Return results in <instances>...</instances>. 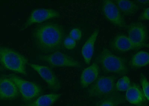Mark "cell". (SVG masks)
Returning a JSON list of instances; mask_svg holds the SVG:
<instances>
[{
	"mask_svg": "<svg viewBox=\"0 0 149 106\" xmlns=\"http://www.w3.org/2000/svg\"><path fill=\"white\" fill-rule=\"evenodd\" d=\"M65 34L62 26L50 22L38 25L33 33L37 48L42 52L46 53L61 49Z\"/></svg>",
	"mask_w": 149,
	"mask_h": 106,
	"instance_id": "6da1fadb",
	"label": "cell"
},
{
	"mask_svg": "<svg viewBox=\"0 0 149 106\" xmlns=\"http://www.w3.org/2000/svg\"><path fill=\"white\" fill-rule=\"evenodd\" d=\"M27 59L15 50L0 46V64L6 69L27 76Z\"/></svg>",
	"mask_w": 149,
	"mask_h": 106,
	"instance_id": "7a4b0ae2",
	"label": "cell"
},
{
	"mask_svg": "<svg viewBox=\"0 0 149 106\" xmlns=\"http://www.w3.org/2000/svg\"><path fill=\"white\" fill-rule=\"evenodd\" d=\"M98 62L104 72L120 75L127 73L125 60L114 55L108 49H104L98 57Z\"/></svg>",
	"mask_w": 149,
	"mask_h": 106,
	"instance_id": "3957f363",
	"label": "cell"
},
{
	"mask_svg": "<svg viewBox=\"0 0 149 106\" xmlns=\"http://www.w3.org/2000/svg\"><path fill=\"white\" fill-rule=\"evenodd\" d=\"M113 76H99L88 90V96L91 98L106 97L114 95L116 91V80Z\"/></svg>",
	"mask_w": 149,
	"mask_h": 106,
	"instance_id": "277c9868",
	"label": "cell"
},
{
	"mask_svg": "<svg viewBox=\"0 0 149 106\" xmlns=\"http://www.w3.org/2000/svg\"><path fill=\"white\" fill-rule=\"evenodd\" d=\"M7 76L15 83L20 95L26 103H31L42 94V87L36 83L25 80L14 74Z\"/></svg>",
	"mask_w": 149,
	"mask_h": 106,
	"instance_id": "5b68a950",
	"label": "cell"
},
{
	"mask_svg": "<svg viewBox=\"0 0 149 106\" xmlns=\"http://www.w3.org/2000/svg\"><path fill=\"white\" fill-rule=\"evenodd\" d=\"M39 59L53 67L79 68L81 67V63L78 61L59 51L40 55Z\"/></svg>",
	"mask_w": 149,
	"mask_h": 106,
	"instance_id": "8992f818",
	"label": "cell"
},
{
	"mask_svg": "<svg viewBox=\"0 0 149 106\" xmlns=\"http://www.w3.org/2000/svg\"><path fill=\"white\" fill-rule=\"evenodd\" d=\"M102 10L106 19L113 24L119 27L127 26L122 13L116 4L111 1H102Z\"/></svg>",
	"mask_w": 149,
	"mask_h": 106,
	"instance_id": "52a82bcc",
	"label": "cell"
},
{
	"mask_svg": "<svg viewBox=\"0 0 149 106\" xmlns=\"http://www.w3.org/2000/svg\"><path fill=\"white\" fill-rule=\"evenodd\" d=\"M29 65L45 81L49 89L54 91L60 89V82L51 69L47 66L34 64H29Z\"/></svg>",
	"mask_w": 149,
	"mask_h": 106,
	"instance_id": "ba28073f",
	"label": "cell"
},
{
	"mask_svg": "<svg viewBox=\"0 0 149 106\" xmlns=\"http://www.w3.org/2000/svg\"><path fill=\"white\" fill-rule=\"evenodd\" d=\"M60 14L51 9L38 8L32 12L27 20L24 24L23 28H27L34 24L41 23L47 20L58 18Z\"/></svg>",
	"mask_w": 149,
	"mask_h": 106,
	"instance_id": "9c48e42d",
	"label": "cell"
},
{
	"mask_svg": "<svg viewBox=\"0 0 149 106\" xmlns=\"http://www.w3.org/2000/svg\"><path fill=\"white\" fill-rule=\"evenodd\" d=\"M128 37L141 48L147 47L148 31L144 25L139 22L132 24L128 26Z\"/></svg>",
	"mask_w": 149,
	"mask_h": 106,
	"instance_id": "30bf717a",
	"label": "cell"
},
{
	"mask_svg": "<svg viewBox=\"0 0 149 106\" xmlns=\"http://www.w3.org/2000/svg\"><path fill=\"white\" fill-rule=\"evenodd\" d=\"M19 95L15 83L7 75L0 78V100H14Z\"/></svg>",
	"mask_w": 149,
	"mask_h": 106,
	"instance_id": "8fae6325",
	"label": "cell"
},
{
	"mask_svg": "<svg viewBox=\"0 0 149 106\" xmlns=\"http://www.w3.org/2000/svg\"><path fill=\"white\" fill-rule=\"evenodd\" d=\"M126 99L130 104L137 106H147L148 100L143 91L138 85L130 84L126 91Z\"/></svg>",
	"mask_w": 149,
	"mask_h": 106,
	"instance_id": "7c38bea8",
	"label": "cell"
},
{
	"mask_svg": "<svg viewBox=\"0 0 149 106\" xmlns=\"http://www.w3.org/2000/svg\"><path fill=\"white\" fill-rule=\"evenodd\" d=\"M100 67L97 63H94L82 71L80 79L81 87L87 88L95 81L99 76Z\"/></svg>",
	"mask_w": 149,
	"mask_h": 106,
	"instance_id": "4fadbf2b",
	"label": "cell"
},
{
	"mask_svg": "<svg viewBox=\"0 0 149 106\" xmlns=\"http://www.w3.org/2000/svg\"><path fill=\"white\" fill-rule=\"evenodd\" d=\"M112 47L115 51L119 52H126L141 48L130 40L128 36L123 34H119L114 38Z\"/></svg>",
	"mask_w": 149,
	"mask_h": 106,
	"instance_id": "5bb4252c",
	"label": "cell"
},
{
	"mask_svg": "<svg viewBox=\"0 0 149 106\" xmlns=\"http://www.w3.org/2000/svg\"><path fill=\"white\" fill-rule=\"evenodd\" d=\"M99 34V30L96 29L91 34L83 45L82 54L85 63L87 64L91 63L94 52V45Z\"/></svg>",
	"mask_w": 149,
	"mask_h": 106,
	"instance_id": "9a60e30c",
	"label": "cell"
},
{
	"mask_svg": "<svg viewBox=\"0 0 149 106\" xmlns=\"http://www.w3.org/2000/svg\"><path fill=\"white\" fill-rule=\"evenodd\" d=\"M60 97V94L54 93L42 95L38 97L34 101L24 106H52Z\"/></svg>",
	"mask_w": 149,
	"mask_h": 106,
	"instance_id": "2e32d148",
	"label": "cell"
},
{
	"mask_svg": "<svg viewBox=\"0 0 149 106\" xmlns=\"http://www.w3.org/2000/svg\"><path fill=\"white\" fill-rule=\"evenodd\" d=\"M149 63L148 53L144 51H139L132 57L129 63L132 68L138 69L148 65Z\"/></svg>",
	"mask_w": 149,
	"mask_h": 106,
	"instance_id": "e0dca14e",
	"label": "cell"
},
{
	"mask_svg": "<svg viewBox=\"0 0 149 106\" xmlns=\"http://www.w3.org/2000/svg\"><path fill=\"white\" fill-rule=\"evenodd\" d=\"M116 5L121 13L126 16L135 14L139 10V6L133 1L127 0L116 1Z\"/></svg>",
	"mask_w": 149,
	"mask_h": 106,
	"instance_id": "ac0fdd59",
	"label": "cell"
},
{
	"mask_svg": "<svg viewBox=\"0 0 149 106\" xmlns=\"http://www.w3.org/2000/svg\"><path fill=\"white\" fill-rule=\"evenodd\" d=\"M123 100L122 96L114 94L102 99L98 103L97 106H118L122 103Z\"/></svg>",
	"mask_w": 149,
	"mask_h": 106,
	"instance_id": "d6986e66",
	"label": "cell"
},
{
	"mask_svg": "<svg viewBox=\"0 0 149 106\" xmlns=\"http://www.w3.org/2000/svg\"><path fill=\"white\" fill-rule=\"evenodd\" d=\"M130 85V78L124 76L118 80L116 83V89L120 92H125L128 89Z\"/></svg>",
	"mask_w": 149,
	"mask_h": 106,
	"instance_id": "ffe728a7",
	"label": "cell"
},
{
	"mask_svg": "<svg viewBox=\"0 0 149 106\" xmlns=\"http://www.w3.org/2000/svg\"><path fill=\"white\" fill-rule=\"evenodd\" d=\"M140 82L141 86L142 91L148 101H149V83L147 78L143 74H141L140 77Z\"/></svg>",
	"mask_w": 149,
	"mask_h": 106,
	"instance_id": "44dd1931",
	"label": "cell"
},
{
	"mask_svg": "<svg viewBox=\"0 0 149 106\" xmlns=\"http://www.w3.org/2000/svg\"><path fill=\"white\" fill-rule=\"evenodd\" d=\"M63 44L67 49L72 50L76 47L77 42L70 37H68L64 39Z\"/></svg>",
	"mask_w": 149,
	"mask_h": 106,
	"instance_id": "7402d4cb",
	"label": "cell"
},
{
	"mask_svg": "<svg viewBox=\"0 0 149 106\" xmlns=\"http://www.w3.org/2000/svg\"><path fill=\"white\" fill-rule=\"evenodd\" d=\"M82 32L79 28H74L70 32L69 37L76 42L79 41L82 37Z\"/></svg>",
	"mask_w": 149,
	"mask_h": 106,
	"instance_id": "603a6c76",
	"label": "cell"
},
{
	"mask_svg": "<svg viewBox=\"0 0 149 106\" xmlns=\"http://www.w3.org/2000/svg\"><path fill=\"white\" fill-rule=\"evenodd\" d=\"M149 8L145 9L140 16L139 19L142 21H148L149 17Z\"/></svg>",
	"mask_w": 149,
	"mask_h": 106,
	"instance_id": "cb8c5ba5",
	"label": "cell"
},
{
	"mask_svg": "<svg viewBox=\"0 0 149 106\" xmlns=\"http://www.w3.org/2000/svg\"><path fill=\"white\" fill-rule=\"evenodd\" d=\"M137 2L139 3L144 4L147 3H148L149 1L148 0V1H141V0H140V1H137Z\"/></svg>",
	"mask_w": 149,
	"mask_h": 106,
	"instance_id": "d4e9b609",
	"label": "cell"
},
{
	"mask_svg": "<svg viewBox=\"0 0 149 106\" xmlns=\"http://www.w3.org/2000/svg\"><path fill=\"white\" fill-rule=\"evenodd\" d=\"M2 70V67H1V65H0V71H1V70Z\"/></svg>",
	"mask_w": 149,
	"mask_h": 106,
	"instance_id": "484cf974",
	"label": "cell"
}]
</instances>
